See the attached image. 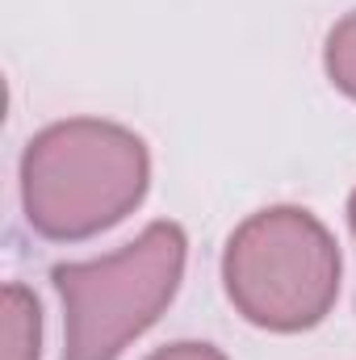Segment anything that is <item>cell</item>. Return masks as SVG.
<instances>
[{
    "mask_svg": "<svg viewBox=\"0 0 356 360\" xmlns=\"http://www.w3.org/2000/svg\"><path fill=\"white\" fill-rule=\"evenodd\" d=\"M151 184L147 143L105 117H68L21 151V210L34 235L80 243L134 214Z\"/></svg>",
    "mask_w": 356,
    "mask_h": 360,
    "instance_id": "6da1fadb",
    "label": "cell"
},
{
    "mask_svg": "<svg viewBox=\"0 0 356 360\" xmlns=\"http://www.w3.org/2000/svg\"><path fill=\"white\" fill-rule=\"evenodd\" d=\"M340 248L302 205H268L243 218L222 248L231 306L260 331L319 327L340 297Z\"/></svg>",
    "mask_w": 356,
    "mask_h": 360,
    "instance_id": "7a4b0ae2",
    "label": "cell"
},
{
    "mask_svg": "<svg viewBox=\"0 0 356 360\" xmlns=\"http://www.w3.org/2000/svg\"><path fill=\"white\" fill-rule=\"evenodd\" d=\"M189 260L177 222H151L126 248L51 272L63 306V360H117L172 306Z\"/></svg>",
    "mask_w": 356,
    "mask_h": 360,
    "instance_id": "3957f363",
    "label": "cell"
},
{
    "mask_svg": "<svg viewBox=\"0 0 356 360\" xmlns=\"http://www.w3.org/2000/svg\"><path fill=\"white\" fill-rule=\"evenodd\" d=\"M0 360H42V306L21 281H8L0 293Z\"/></svg>",
    "mask_w": 356,
    "mask_h": 360,
    "instance_id": "277c9868",
    "label": "cell"
},
{
    "mask_svg": "<svg viewBox=\"0 0 356 360\" xmlns=\"http://www.w3.org/2000/svg\"><path fill=\"white\" fill-rule=\"evenodd\" d=\"M323 68H327V80L348 101H356V8L331 25L323 46Z\"/></svg>",
    "mask_w": 356,
    "mask_h": 360,
    "instance_id": "5b68a950",
    "label": "cell"
},
{
    "mask_svg": "<svg viewBox=\"0 0 356 360\" xmlns=\"http://www.w3.org/2000/svg\"><path fill=\"white\" fill-rule=\"evenodd\" d=\"M147 360H227L214 344H197V340H180V344H168V348H155Z\"/></svg>",
    "mask_w": 356,
    "mask_h": 360,
    "instance_id": "8992f818",
    "label": "cell"
},
{
    "mask_svg": "<svg viewBox=\"0 0 356 360\" xmlns=\"http://www.w3.org/2000/svg\"><path fill=\"white\" fill-rule=\"evenodd\" d=\"M348 222H352V239H356V188H352V197H348Z\"/></svg>",
    "mask_w": 356,
    "mask_h": 360,
    "instance_id": "52a82bcc",
    "label": "cell"
}]
</instances>
